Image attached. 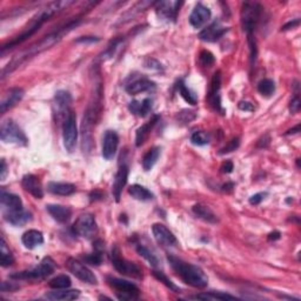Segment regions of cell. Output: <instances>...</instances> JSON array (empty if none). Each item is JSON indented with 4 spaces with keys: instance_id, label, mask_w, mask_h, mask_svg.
I'll return each mask as SVG.
<instances>
[{
    "instance_id": "6da1fadb",
    "label": "cell",
    "mask_w": 301,
    "mask_h": 301,
    "mask_svg": "<svg viewBox=\"0 0 301 301\" xmlns=\"http://www.w3.org/2000/svg\"><path fill=\"white\" fill-rule=\"evenodd\" d=\"M78 22H79V19L76 21L68 22V24L66 26H64L63 29H59L57 31V32L48 34L47 37L42 38V39L38 41L37 44H33L32 46H30L29 48H26V49H24V51H21L20 53H18V55L15 56L12 60H11V63H9V65H7V66L3 69L2 78L4 79L7 74H10V73L15 71V69L20 66V65L24 64L26 60H29L30 58L39 55V53L46 51V49H48L49 47H52L53 45L57 44V42L61 39V37H63L65 33H67L68 31H71L73 28H74V26H77Z\"/></svg>"
},
{
    "instance_id": "7a4b0ae2",
    "label": "cell",
    "mask_w": 301,
    "mask_h": 301,
    "mask_svg": "<svg viewBox=\"0 0 301 301\" xmlns=\"http://www.w3.org/2000/svg\"><path fill=\"white\" fill-rule=\"evenodd\" d=\"M72 4H73V2H55V3L49 4L46 9L40 11L39 14H37V17L34 18L32 21H31V24L28 26V28H26V30L20 34V36L15 37L13 40H11V41L7 42V44L3 45L2 55L4 56L6 51L12 49L13 47H15V46L20 45L21 42L26 41L29 39V38L34 36V34H36L38 31L40 30L41 26L44 25L49 18H52L53 15L59 13L61 10L67 9V7L69 5H72Z\"/></svg>"
},
{
    "instance_id": "3957f363",
    "label": "cell",
    "mask_w": 301,
    "mask_h": 301,
    "mask_svg": "<svg viewBox=\"0 0 301 301\" xmlns=\"http://www.w3.org/2000/svg\"><path fill=\"white\" fill-rule=\"evenodd\" d=\"M168 261L173 271L178 274L185 284L195 288H205L207 286L208 278L199 266L188 264L174 256H168Z\"/></svg>"
},
{
    "instance_id": "277c9868",
    "label": "cell",
    "mask_w": 301,
    "mask_h": 301,
    "mask_svg": "<svg viewBox=\"0 0 301 301\" xmlns=\"http://www.w3.org/2000/svg\"><path fill=\"white\" fill-rule=\"evenodd\" d=\"M55 269L56 262L53 261L51 258L46 257L40 261V264L36 266L34 268L28 269V271L17 272L12 274L11 278L17 280H40L51 275V274L55 272Z\"/></svg>"
},
{
    "instance_id": "5b68a950",
    "label": "cell",
    "mask_w": 301,
    "mask_h": 301,
    "mask_svg": "<svg viewBox=\"0 0 301 301\" xmlns=\"http://www.w3.org/2000/svg\"><path fill=\"white\" fill-rule=\"evenodd\" d=\"M0 138L5 144H14L18 146H26L29 144L28 137L22 132L13 120H5L0 127Z\"/></svg>"
},
{
    "instance_id": "8992f818",
    "label": "cell",
    "mask_w": 301,
    "mask_h": 301,
    "mask_svg": "<svg viewBox=\"0 0 301 301\" xmlns=\"http://www.w3.org/2000/svg\"><path fill=\"white\" fill-rule=\"evenodd\" d=\"M262 7L258 3H245L241 10V22L244 31L248 34H253L257 25L261 19Z\"/></svg>"
},
{
    "instance_id": "52a82bcc",
    "label": "cell",
    "mask_w": 301,
    "mask_h": 301,
    "mask_svg": "<svg viewBox=\"0 0 301 301\" xmlns=\"http://www.w3.org/2000/svg\"><path fill=\"white\" fill-rule=\"evenodd\" d=\"M112 262H113L114 268L122 275H127L131 278H136V279H141L142 272L134 262H131L126 260L125 258L120 256V249L117 246L112 248Z\"/></svg>"
},
{
    "instance_id": "ba28073f",
    "label": "cell",
    "mask_w": 301,
    "mask_h": 301,
    "mask_svg": "<svg viewBox=\"0 0 301 301\" xmlns=\"http://www.w3.org/2000/svg\"><path fill=\"white\" fill-rule=\"evenodd\" d=\"M107 283L111 287L117 291V296L119 300H136L139 298L140 291L136 285L130 281L118 279V278H107Z\"/></svg>"
},
{
    "instance_id": "9c48e42d",
    "label": "cell",
    "mask_w": 301,
    "mask_h": 301,
    "mask_svg": "<svg viewBox=\"0 0 301 301\" xmlns=\"http://www.w3.org/2000/svg\"><path fill=\"white\" fill-rule=\"evenodd\" d=\"M63 140H64V146L67 152L72 153L76 148L77 140H78L77 117L73 111L69 112L66 120H65L63 123Z\"/></svg>"
},
{
    "instance_id": "30bf717a",
    "label": "cell",
    "mask_w": 301,
    "mask_h": 301,
    "mask_svg": "<svg viewBox=\"0 0 301 301\" xmlns=\"http://www.w3.org/2000/svg\"><path fill=\"white\" fill-rule=\"evenodd\" d=\"M72 104V96L66 91H58L53 100V115H55L56 122H61L66 120L69 114V107Z\"/></svg>"
},
{
    "instance_id": "8fae6325",
    "label": "cell",
    "mask_w": 301,
    "mask_h": 301,
    "mask_svg": "<svg viewBox=\"0 0 301 301\" xmlns=\"http://www.w3.org/2000/svg\"><path fill=\"white\" fill-rule=\"evenodd\" d=\"M66 266L68 271L71 272L76 278H78L79 280H82L83 283H86L88 285H96L98 284V279L92 273L91 269H88L86 266L82 262L73 259V258H69L66 261Z\"/></svg>"
},
{
    "instance_id": "7c38bea8",
    "label": "cell",
    "mask_w": 301,
    "mask_h": 301,
    "mask_svg": "<svg viewBox=\"0 0 301 301\" xmlns=\"http://www.w3.org/2000/svg\"><path fill=\"white\" fill-rule=\"evenodd\" d=\"M73 232L83 238H91L96 232V221L92 214H82L73 225Z\"/></svg>"
},
{
    "instance_id": "4fadbf2b",
    "label": "cell",
    "mask_w": 301,
    "mask_h": 301,
    "mask_svg": "<svg viewBox=\"0 0 301 301\" xmlns=\"http://www.w3.org/2000/svg\"><path fill=\"white\" fill-rule=\"evenodd\" d=\"M220 88H221V76L220 72H215L210 85V90L207 93V102L215 111L223 112L221 109V96H220Z\"/></svg>"
},
{
    "instance_id": "5bb4252c",
    "label": "cell",
    "mask_w": 301,
    "mask_h": 301,
    "mask_svg": "<svg viewBox=\"0 0 301 301\" xmlns=\"http://www.w3.org/2000/svg\"><path fill=\"white\" fill-rule=\"evenodd\" d=\"M229 29L221 25L220 21L212 22L210 26H207L206 29H204L199 34V38L203 41L206 42H215L225 34Z\"/></svg>"
},
{
    "instance_id": "9a60e30c",
    "label": "cell",
    "mask_w": 301,
    "mask_h": 301,
    "mask_svg": "<svg viewBox=\"0 0 301 301\" xmlns=\"http://www.w3.org/2000/svg\"><path fill=\"white\" fill-rule=\"evenodd\" d=\"M157 7V14L160 18L166 19V20L175 21L177 15L179 12V7L181 6V3L179 2H159L156 4Z\"/></svg>"
},
{
    "instance_id": "2e32d148",
    "label": "cell",
    "mask_w": 301,
    "mask_h": 301,
    "mask_svg": "<svg viewBox=\"0 0 301 301\" xmlns=\"http://www.w3.org/2000/svg\"><path fill=\"white\" fill-rule=\"evenodd\" d=\"M119 145V137L114 131H107L103 140V157L106 160L113 159L117 153Z\"/></svg>"
},
{
    "instance_id": "e0dca14e",
    "label": "cell",
    "mask_w": 301,
    "mask_h": 301,
    "mask_svg": "<svg viewBox=\"0 0 301 301\" xmlns=\"http://www.w3.org/2000/svg\"><path fill=\"white\" fill-rule=\"evenodd\" d=\"M152 232L158 244L163 246H173L177 244V238L171 231L163 223H154L152 226Z\"/></svg>"
},
{
    "instance_id": "ac0fdd59",
    "label": "cell",
    "mask_w": 301,
    "mask_h": 301,
    "mask_svg": "<svg viewBox=\"0 0 301 301\" xmlns=\"http://www.w3.org/2000/svg\"><path fill=\"white\" fill-rule=\"evenodd\" d=\"M211 14V10L208 7L204 6L203 4H198L190 15V24L194 29H200L210 20Z\"/></svg>"
},
{
    "instance_id": "d6986e66",
    "label": "cell",
    "mask_w": 301,
    "mask_h": 301,
    "mask_svg": "<svg viewBox=\"0 0 301 301\" xmlns=\"http://www.w3.org/2000/svg\"><path fill=\"white\" fill-rule=\"evenodd\" d=\"M22 96H24V90H22V88H11V90L4 95L2 103H0V112L5 113L6 111L12 109V107H14L19 102H20Z\"/></svg>"
},
{
    "instance_id": "ffe728a7",
    "label": "cell",
    "mask_w": 301,
    "mask_h": 301,
    "mask_svg": "<svg viewBox=\"0 0 301 301\" xmlns=\"http://www.w3.org/2000/svg\"><path fill=\"white\" fill-rule=\"evenodd\" d=\"M21 185L26 192L32 194L34 198L41 199L44 196V190H42L41 183L38 177L33 174H26L21 180Z\"/></svg>"
},
{
    "instance_id": "44dd1931",
    "label": "cell",
    "mask_w": 301,
    "mask_h": 301,
    "mask_svg": "<svg viewBox=\"0 0 301 301\" xmlns=\"http://www.w3.org/2000/svg\"><path fill=\"white\" fill-rule=\"evenodd\" d=\"M156 87V84L150 82L149 79L145 78V77H140V78L133 79L132 82L126 85V92L131 95H136L142 92H147L153 90Z\"/></svg>"
},
{
    "instance_id": "7402d4cb",
    "label": "cell",
    "mask_w": 301,
    "mask_h": 301,
    "mask_svg": "<svg viewBox=\"0 0 301 301\" xmlns=\"http://www.w3.org/2000/svg\"><path fill=\"white\" fill-rule=\"evenodd\" d=\"M127 179H129V167H127L126 165H122L121 167L118 169L117 174H115L113 187H112V192H113V195L117 203L120 202L122 188L126 186Z\"/></svg>"
},
{
    "instance_id": "603a6c76",
    "label": "cell",
    "mask_w": 301,
    "mask_h": 301,
    "mask_svg": "<svg viewBox=\"0 0 301 301\" xmlns=\"http://www.w3.org/2000/svg\"><path fill=\"white\" fill-rule=\"evenodd\" d=\"M4 218H5L6 221L10 222L11 225L24 226L32 220V214L28 211L19 210L12 212H5V213H4Z\"/></svg>"
},
{
    "instance_id": "cb8c5ba5",
    "label": "cell",
    "mask_w": 301,
    "mask_h": 301,
    "mask_svg": "<svg viewBox=\"0 0 301 301\" xmlns=\"http://www.w3.org/2000/svg\"><path fill=\"white\" fill-rule=\"evenodd\" d=\"M0 202H2V206L5 208L6 212L22 210L21 199L19 198L18 195L12 194V193L2 191V195H0Z\"/></svg>"
},
{
    "instance_id": "d4e9b609",
    "label": "cell",
    "mask_w": 301,
    "mask_h": 301,
    "mask_svg": "<svg viewBox=\"0 0 301 301\" xmlns=\"http://www.w3.org/2000/svg\"><path fill=\"white\" fill-rule=\"evenodd\" d=\"M80 291L78 289H56L53 292L46 293V298L48 300H55V301H65V300H74L79 298Z\"/></svg>"
},
{
    "instance_id": "484cf974",
    "label": "cell",
    "mask_w": 301,
    "mask_h": 301,
    "mask_svg": "<svg viewBox=\"0 0 301 301\" xmlns=\"http://www.w3.org/2000/svg\"><path fill=\"white\" fill-rule=\"evenodd\" d=\"M21 241L26 248L33 249L36 248V247L44 244V235L37 230H30L22 235Z\"/></svg>"
},
{
    "instance_id": "4316f807",
    "label": "cell",
    "mask_w": 301,
    "mask_h": 301,
    "mask_svg": "<svg viewBox=\"0 0 301 301\" xmlns=\"http://www.w3.org/2000/svg\"><path fill=\"white\" fill-rule=\"evenodd\" d=\"M159 119H160L159 115H154L152 120L146 122L145 125H142L141 127H139L136 134V145L138 146V147H140L141 145H144V142L147 140L150 132H152L153 127L156 126V123L158 121H159Z\"/></svg>"
},
{
    "instance_id": "83f0119b",
    "label": "cell",
    "mask_w": 301,
    "mask_h": 301,
    "mask_svg": "<svg viewBox=\"0 0 301 301\" xmlns=\"http://www.w3.org/2000/svg\"><path fill=\"white\" fill-rule=\"evenodd\" d=\"M46 210L48 211V213L51 214V217L55 220H57L58 222L65 223V222H67L69 219H71L72 211L66 206L47 205L46 206Z\"/></svg>"
},
{
    "instance_id": "f1b7e54d",
    "label": "cell",
    "mask_w": 301,
    "mask_h": 301,
    "mask_svg": "<svg viewBox=\"0 0 301 301\" xmlns=\"http://www.w3.org/2000/svg\"><path fill=\"white\" fill-rule=\"evenodd\" d=\"M193 212H194V214L196 215V217L203 219L204 221L210 222V223H217L218 222L217 215H215L214 212L206 205H203V204H196V205L193 206Z\"/></svg>"
},
{
    "instance_id": "f546056e",
    "label": "cell",
    "mask_w": 301,
    "mask_h": 301,
    "mask_svg": "<svg viewBox=\"0 0 301 301\" xmlns=\"http://www.w3.org/2000/svg\"><path fill=\"white\" fill-rule=\"evenodd\" d=\"M48 192L57 195H71L76 192V186L69 183H49L47 185Z\"/></svg>"
},
{
    "instance_id": "4dcf8cb0",
    "label": "cell",
    "mask_w": 301,
    "mask_h": 301,
    "mask_svg": "<svg viewBox=\"0 0 301 301\" xmlns=\"http://www.w3.org/2000/svg\"><path fill=\"white\" fill-rule=\"evenodd\" d=\"M129 109L133 114H137L139 117H146L150 112V110H152V100L146 98L141 103L132 102L130 104Z\"/></svg>"
},
{
    "instance_id": "1f68e13d",
    "label": "cell",
    "mask_w": 301,
    "mask_h": 301,
    "mask_svg": "<svg viewBox=\"0 0 301 301\" xmlns=\"http://www.w3.org/2000/svg\"><path fill=\"white\" fill-rule=\"evenodd\" d=\"M129 193L134 199L140 200V202H147V200L153 199V193L141 185H132L129 188Z\"/></svg>"
},
{
    "instance_id": "d6a6232c",
    "label": "cell",
    "mask_w": 301,
    "mask_h": 301,
    "mask_svg": "<svg viewBox=\"0 0 301 301\" xmlns=\"http://www.w3.org/2000/svg\"><path fill=\"white\" fill-rule=\"evenodd\" d=\"M160 150L161 149L159 147H153L145 154L144 159H142V167H144L145 171H150L153 166L157 164L160 157Z\"/></svg>"
},
{
    "instance_id": "836d02e7",
    "label": "cell",
    "mask_w": 301,
    "mask_h": 301,
    "mask_svg": "<svg viewBox=\"0 0 301 301\" xmlns=\"http://www.w3.org/2000/svg\"><path fill=\"white\" fill-rule=\"evenodd\" d=\"M192 298L200 300H234L235 296L221 292H208L202 293V294H196L194 296H192Z\"/></svg>"
},
{
    "instance_id": "e575fe53",
    "label": "cell",
    "mask_w": 301,
    "mask_h": 301,
    "mask_svg": "<svg viewBox=\"0 0 301 301\" xmlns=\"http://www.w3.org/2000/svg\"><path fill=\"white\" fill-rule=\"evenodd\" d=\"M0 253H2V266L3 267H9V266L13 265L14 258L13 254L11 253V250L7 247L5 239L2 238V245H0Z\"/></svg>"
},
{
    "instance_id": "d590c367",
    "label": "cell",
    "mask_w": 301,
    "mask_h": 301,
    "mask_svg": "<svg viewBox=\"0 0 301 301\" xmlns=\"http://www.w3.org/2000/svg\"><path fill=\"white\" fill-rule=\"evenodd\" d=\"M71 284L72 281L71 279H69V277L63 274V275H58L49 280L48 286L55 289H64V288H68L69 286H71Z\"/></svg>"
},
{
    "instance_id": "8d00e7d4",
    "label": "cell",
    "mask_w": 301,
    "mask_h": 301,
    "mask_svg": "<svg viewBox=\"0 0 301 301\" xmlns=\"http://www.w3.org/2000/svg\"><path fill=\"white\" fill-rule=\"evenodd\" d=\"M258 91L264 96H271L275 92V84L271 79H264L258 84Z\"/></svg>"
},
{
    "instance_id": "74e56055",
    "label": "cell",
    "mask_w": 301,
    "mask_h": 301,
    "mask_svg": "<svg viewBox=\"0 0 301 301\" xmlns=\"http://www.w3.org/2000/svg\"><path fill=\"white\" fill-rule=\"evenodd\" d=\"M137 250H138V253L140 254V256L142 258H145V259L147 260L149 262V264L153 266V267H157V266L159 265V260H158V258H157L156 254H153L152 252H150V249L147 248V247H146V246L138 244Z\"/></svg>"
},
{
    "instance_id": "f35d334b",
    "label": "cell",
    "mask_w": 301,
    "mask_h": 301,
    "mask_svg": "<svg viewBox=\"0 0 301 301\" xmlns=\"http://www.w3.org/2000/svg\"><path fill=\"white\" fill-rule=\"evenodd\" d=\"M178 91H179L180 95L183 96V98L186 100L188 104H191V105H195V104H196L195 94L193 93V92L186 86V85H185V83L183 82V80H180V82L178 83Z\"/></svg>"
},
{
    "instance_id": "ab89813d",
    "label": "cell",
    "mask_w": 301,
    "mask_h": 301,
    "mask_svg": "<svg viewBox=\"0 0 301 301\" xmlns=\"http://www.w3.org/2000/svg\"><path fill=\"white\" fill-rule=\"evenodd\" d=\"M191 141L196 146H204L210 142V137H208V134L206 132H204V131H196V132L192 134Z\"/></svg>"
},
{
    "instance_id": "60d3db41",
    "label": "cell",
    "mask_w": 301,
    "mask_h": 301,
    "mask_svg": "<svg viewBox=\"0 0 301 301\" xmlns=\"http://www.w3.org/2000/svg\"><path fill=\"white\" fill-rule=\"evenodd\" d=\"M84 260L90 265L99 266L103 262V250L94 249V253L88 254V256H85Z\"/></svg>"
},
{
    "instance_id": "b9f144b4",
    "label": "cell",
    "mask_w": 301,
    "mask_h": 301,
    "mask_svg": "<svg viewBox=\"0 0 301 301\" xmlns=\"http://www.w3.org/2000/svg\"><path fill=\"white\" fill-rule=\"evenodd\" d=\"M153 275L156 277L157 279L160 281V283H163V284L165 285V286H167L169 289H172L173 292H179V291H180V288H179V287H177L175 285L173 284L172 281L169 280L168 278L166 277L163 272H157V271H153Z\"/></svg>"
},
{
    "instance_id": "7bdbcfd3",
    "label": "cell",
    "mask_w": 301,
    "mask_h": 301,
    "mask_svg": "<svg viewBox=\"0 0 301 301\" xmlns=\"http://www.w3.org/2000/svg\"><path fill=\"white\" fill-rule=\"evenodd\" d=\"M199 61H200V64L203 65V66L210 67L211 65L214 64L215 59H214V56L212 55L210 51H206V49H205V51H203L202 53H200Z\"/></svg>"
},
{
    "instance_id": "ee69618b",
    "label": "cell",
    "mask_w": 301,
    "mask_h": 301,
    "mask_svg": "<svg viewBox=\"0 0 301 301\" xmlns=\"http://www.w3.org/2000/svg\"><path fill=\"white\" fill-rule=\"evenodd\" d=\"M239 145H240V141H239V138H233L232 140L229 141V144H227L225 147L221 149V152L220 154H226V153H231L233 152V150L237 149L239 147Z\"/></svg>"
},
{
    "instance_id": "f6af8a7d",
    "label": "cell",
    "mask_w": 301,
    "mask_h": 301,
    "mask_svg": "<svg viewBox=\"0 0 301 301\" xmlns=\"http://www.w3.org/2000/svg\"><path fill=\"white\" fill-rule=\"evenodd\" d=\"M195 117L196 115L193 111H183L178 114V118L185 123H190L192 120H194Z\"/></svg>"
},
{
    "instance_id": "bcb514c9",
    "label": "cell",
    "mask_w": 301,
    "mask_h": 301,
    "mask_svg": "<svg viewBox=\"0 0 301 301\" xmlns=\"http://www.w3.org/2000/svg\"><path fill=\"white\" fill-rule=\"evenodd\" d=\"M301 109V100L299 98V95H295L294 98L291 100V103H289V112L293 114L298 113Z\"/></svg>"
},
{
    "instance_id": "7dc6e473",
    "label": "cell",
    "mask_w": 301,
    "mask_h": 301,
    "mask_svg": "<svg viewBox=\"0 0 301 301\" xmlns=\"http://www.w3.org/2000/svg\"><path fill=\"white\" fill-rule=\"evenodd\" d=\"M267 195V192H260L257 193V194L252 195L249 198V204L250 205H259V204L265 199V196Z\"/></svg>"
},
{
    "instance_id": "c3c4849f",
    "label": "cell",
    "mask_w": 301,
    "mask_h": 301,
    "mask_svg": "<svg viewBox=\"0 0 301 301\" xmlns=\"http://www.w3.org/2000/svg\"><path fill=\"white\" fill-rule=\"evenodd\" d=\"M238 107L241 111H248V112H253L256 110V107L253 106V104H250L248 102H240L238 104Z\"/></svg>"
},
{
    "instance_id": "681fc988",
    "label": "cell",
    "mask_w": 301,
    "mask_h": 301,
    "mask_svg": "<svg viewBox=\"0 0 301 301\" xmlns=\"http://www.w3.org/2000/svg\"><path fill=\"white\" fill-rule=\"evenodd\" d=\"M233 171V163L232 161L227 160L226 163H223L221 166V172L222 173H231Z\"/></svg>"
},
{
    "instance_id": "f907efd6",
    "label": "cell",
    "mask_w": 301,
    "mask_h": 301,
    "mask_svg": "<svg viewBox=\"0 0 301 301\" xmlns=\"http://www.w3.org/2000/svg\"><path fill=\"white\" fill-rule=\"evenodd\" d=\"M7 165H6V161L5 160H2V167H0V179H2L3 181L6 179L7 177Z\"/></svg>"
},
{
    "instance_id": "816d5d0a",
    "label": "cell",
    "mask_w": 301,
    "mask_h": 301,
    "mask_svg": "<svg viewBox=\"0 0 301 301\" xmlns=\"http://www.w3.org/2000/svg\"><path fill=\"white\" fill-rule=\"evenodd\" d=\"M18 288V286H15V285H13V284H10L9 286H7V283H5V281H4V283L2 284V292H13V291H15V289Z\"/></svg>"
},
{
    "instance_id": "f5cc1de1",
    "label": "cell",
    "mask_w": 301,
    "mask_h": 301,
    "mask_svg": "<svg viewBox=\"0 0 301 301\" xmlns=\"http://www.w3.org/2000/svg\"><path fill=\"white\" fill-rule=\"evenodd\" d=\"M300 24V20L299 19H295V20H293V21H289L288 24H286L284 26L283 28V31H287V30H291V29H294V28H296V26H298Z\"/></svg>"
},
{
    "instance_id": "db71d44e",
    "label": "cell",
    "mask_w": 301,
    "mask_h": 301,
    "mask_svg": "<svg viewBox=\"0 0 301 301\" xmlns=\"http://www.w3.org/2000/svg\"><path fill=\"white\" fill-rule=\"evenodd\" d=\"M280 232H278V231H275V232H272L271 234L268 235V240L269 241H274V240H278V239H280Z\"/></svg>"
},
{
    "instance_id": "11a10c76",
    "label": "cell",
    "mask_w": 301,
    "mask_h": 301,
    "mask_svg": "<svg viewBox=\"0 0 301 301\" xmlns=\"http://www.w3.org/2000/svg\"><path fill=\"white\" fill-rule=\"evenodd\" d=\"M99 39H96V38H92V37H86V38H80V39H78L77 41L78 42H86V41H91V42H93V41H98Z\"/></svg>"
},
{
    "instance_id": "9f6ffc18",
    "label": "cell",
    "mask_w": 301,
    "mask_h": 301,
    "mask_svg": "<svg viewBox=\"0 0 301 301\" xmlns=\"http://www.w3.org/2000/svg\"><path fill=\"white\" fill-rule=\"evenodd\" d=\"M232 190H233V184L232 183H229V184L223 185V186H222V191L223 192H231Z\"/></svg>"
},
{
    "instance_id": "6f0895ef",
    "label": "cell",
    "mask_w": 301,
    "mask_h": 301,
    "mask_svg": "<svg viewBox=\"0 0 301 301\" xmlns=\"http://www.w3.org/2000/svg\"><path fill=\"white\" fill-rule=\"evenodd\" d=\"M298 132H300V125H296V126L294 127V129H292V130L287 131L286 136H289V134H295V133H298Z\"/></svg>"
}]
</instances>
